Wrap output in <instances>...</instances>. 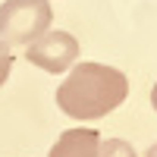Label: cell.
<instances>
[{
  "mask_svg": "<svg viewBox=\"0 0 157 157\" xmlns=\"http://www.w3.org/2000/svg\"><path fill=\"white\" fill-rule=\"evenodd\" d=\"M129 94V78L104 63H78L57 88L60 110L72 120H101Z\"/></svg>",
  "mask_w": 157,
  "mask_h": 157,
  "instance_id": "cell-1",
  "label": "cell"
},
{
  "mask_svg": "<svg viewBox=\"0 0 157 157\" xmlns=\"http://www.w3.org/2000/svg\"><path fill=\"white\" fill-rule=\"evenodd\" d=\"M145 157H157V145H151V148H148V154H145Z\"/></svg>",
  "mask_w": 157,
  "mask_h": 157,
  "instance_id": "cell-8",
  "label": "cell"
},
{
  "mask_svg": "<svg viewBox=\"0 0 157 157\" xmlns=\"http://www.w3.org/2000/svg\"><path fill=\"white\" fill-rule=\"evenodd\" d=\"M54 22L47 0H6L0 3V41L32 44Z\"/></svg>",
  "mask_w": 157,
  "mask_h": 157,
  "instance_id": "cell-2",
  "label": "cell"
},
{
  "mask_svg": "<svg viewBox=\"0 0 157 157\" xmlns=\"http://www.w3.org/2000/svg\"><path fill=\"white\" fill-rule=\"evenodd\" d=\"M101 151V132L94 129H66L47 157H98Z\"/></svg>",
  "mask_w": 157,
  "mask_h": 157,
  "instance_id": "cell-4",
  "label": "cell"
},
{
  "mask_svg": "<svg viewBox=\"0 0 157 157\" xmlns=\"http://www.w3.org/2000/svg\"><path fill=\"white\" fill-rule=\"evenodd\" d=\"M98 157H135V148L123 138H107V141H101Z\"/></svg>",
  "mask_w": 157,
  "mask_h": 157,
  "instance_id": "cell-5",
  "label": "cell"
},
{
  "mask_svg": "<svg viewBox=\"0 0 157 157\" xmlns=\"http://www.w3.org/2000/svg\"><path fill=\"white\" fill-rule=\"evenodd\" d=\"M151 104H154V110H157V82H154V88H151Z\"/></svg>",
  "mask_w": 157,
  "mask_h": 157,
  "instance_id": "cell-7",
  "label": "cell"
},
{
  "mask_svg": "<svg viewBox=\"0 0 157 157\" xmlns=\"http://www.w3.org/2000/svg\"><path fill=\"white\" fill-rule=\"evenodd\" d=\"M25 60L44 72H66L78 60V41L69 32H44L38 41L25 47Z\"/></svg>",
  "mask_w": 157,
  "mask_h": 157,
  "instance_id": "cell-3",
  "label": "cell"
},
{
  "mask_svg": "<svg viewBox=\"0 0 157 157\" xmlns=\"http://www.w3.org/2000/svg\"><path fill=\"white\" fill-rule=\"evenodd\" d=\"M10 69H13V50H10V44H6V41H0V88H3Z\"/></svg>",
  "mask_w": 157,
  "mask_h": 157,
  "instance_id": "cell-6",
  "label": "cell"
}]
</instances>
